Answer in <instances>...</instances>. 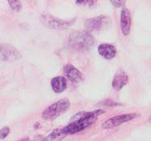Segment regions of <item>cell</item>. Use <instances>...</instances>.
I'll return each instance as SVG.
<instances>
[{"instance_id": "5b68a950", "label": "cell", "mask_w": 151, "mask_h": 141, "mask_svg": "<svg viewBox=\"0 0 151 141\" xmlns=\"http://www.w3.org/2000/svg\"><path fill=\"white\" fill-rule=\"evenodd\" d=\"M140 116L137 113H127V114H122L118 115L116 117H111L107 120H106L102 125V128L104 129H110L113 127H118L119 125H122L125 123L128 122L131 120L135 119L136 117H138Z\"/></svg>"}, {"instance_id": "5bb4252c", "label": "cell", "mask_w": 151, "mask_h": 141, "mask_svg": "<svg viewBox=\"0 0 151 141\" xmlns=\"http://www.w3.org/2000/svg\"><path fill=\"white\" fill-rule=\"evenodd\" d=\"M9 5L11 7V9L14 11H20L22 9V3L20 1H16V0H10L8 1Z\"/></svg>"}, {"instance_id": "2e32d148", "label": "cell", "mask_w": 151, "mask_h": 141, "mask_svg": "<svg viewBox=\"0 0 151 141\" xmlns=\"http://www.w3.org/2000/svg\"><path fill=\"white\" fill-rule=\"evenodd\" d=\"M10 133V127L8 126H5V127H2L0 129V139L3 140L5 139L6 136H8Z\"/></svg>"}, {"instance_id": "9c48e42d", "label": "cell", "mask_w": 151, "mask_h": 141, "mask_svg": "<svg viewBox=\"0 0 151 141\" xmlns=\"http://www.w3.org/2000/svg\"><path fill=\"white\" fill-rule=\"evenodd\" d=\"M122 32L124 35H128L131 27V14L130 11L126 6H123L121 12V22H120Z\"/></svg>"}, {"instance_id": "6da1fadb", "label": "cell", "mask_w": 151, "mask_h": 141, "mask_svg": "<svg viewBox=\"0 0 151 141\" xmlns=\"http://www.w3.org/2000/svg\"><path fill=\"white\" fill-rule=\"evenodd\" d=\"M102 113H104V111L100 109L95 111L79 112L74 117V121L70 123L68 125H66V127L62 129L63 132L67 136L84 130L85 128L96 122L98 117Z\"/></svg>"}, {"instance_id": "8992f818", "label": "cell", "mask_w": 151, "mask_h": 141, "mask_svg": "<svg viewBox=\"0 0 151 141\" xmlns=\"http://www.w3.org/2000/svg\"><path fill=\"white\" fill-rule=\"evenodd\" d=\"M21 54L10 44H0V61L14 62L21 58Z\"/></svg>"}, {"instance_id": "e0dca14e", "label": "cell", "mask_w": 151, "mask_h": 141, "mask_svg": "<svg viewBox=\"0 0 151 141\" xmlns=\"http://www.w3.org/2000/svg\"><path fill=\"white\" fill-rule=\"evenodd\" d=\"M110 2L115 7H121L126 3L125 1H110Z\"/></svg>"}, {"instance_id": "4fadbf2b", "label": "cell", "mask_w": 151, "mask_h": 141, "mask_svg": "<svg viewBox=\"0 0 151 141\" xmlns=\"http://www.w3.org/2000/svg\"><path fill=\"white\" fill-rule=\"evenodd\" d=\"M66 137V135L63 132L62 129H55L49 134L42 141H62Z\"/></svg>"}, {"instance_id": "ac0fdd59", "label": "cell", "mask_w": 151, "mask_h": 141, "mask_svg": "<svg viewBox=\"0 0 151 141\" xmlns=\"http://www.w3.org/2000/svg\"><path fill=\"white\" fill-rule=\"evenodd\" d=\"M149 122H150V124H151V118H150V120H149Z\"/></svg>"}, {"instance_id": "3957f363", "label": "cell", "mask_w": 151, "mask_h": 141, "mask_svg": "<svg viewBox=\"0 0 151 141\" xmlns=\"http://www.w3.org/2000/svg\"><path fill=\"white\" fill-rule=\"evenodd\" d=\"M70 108V102L67 98L61 99L57 102L47 107L42 113V117L45 120H54L61 115L65 113Z\"/></svg>"}, {"instance_id": "9a60e30c", "label": "cell", "mask_w": 151, "mask_h": 141, "mask_svg": "<svg viewBox=\"0 0 151 141\" xmlns=\"http://www.w3.org/2000/svg\"><path fill=\"white\" fill-rule=\"evenodd\" d=\"M99 104L101 106H105V107H115V106L120 105V104L117 103L115 101H113L112 100H110V99L102 100Z\"/></svg>"}, {"instance_id": "ba28073f", "label": "cell", "mask_w": 151, "mask_h": 141, "mask_svg": "<svg viewBox=\"0 0 151 141\" xmlns=\"http://www.w3.org/2000/svg\"><path fill=\"white\" fill-rule=\"evenodd\" d=\"M64 73L66 77L72 82L74 83H78V82H83L84 79V76L77 68H75L74 65L70 64H67L64 66L63 68Z\"/></svg>"}, {"instance_id": "277c9868", "label": "cell", "mask_w": 151, "mask_h": 141, "mask_svg": "<svg viewBox=\"0 0 151 141\" xmlns=\"http://www.w3.org/2000/svg\"><path fill=\"white\" fill-rule=\"evenodd\" d=\"M42 23L47 27L54 30H66L74 23V19L63 20L55 18L51 14H42L41 16Z\"/></svg>"}, {"instance_id": "52a82bcc", "label": "cell", "mask_w": 151, "mask_h": 141, "mask_svg": "<svg viewBox=\"0 0 151 141\" xmlns=\"http://www.w3.org/2000/svg\"><path fill=\"white\" fill-rule=\"evenodd\" d=\"M110 23V19L109 17L105 15H99L95 18L89 19L86 20L85 27L89 32L99 31L102 28L106 27Z\"/></svg>"}, {"instance_id": "7a4b0ae2", "label": "cell", "mask_w": 151, "mask_h": 141, "mask_svg": "<svg viewBox=\"0 0 151 141\" xmlns=\"http://www.w3.org/2000/svg\"><path fill=\"white\" fill-rule=\"evenodd\" d=\"M95 43V40L91 34L86 31H75L70 35L69 46L78 51H88Z\"/></svg>"}, {"instance_id": "7c38bea8", "label": "cell", "mask_w": 151, "mask_h": 141, "mask_svg": "<svg viewBox=\"0 0 151 141\" xmlns=\"http://www.w3.org/2000/svg\"><path fill=\"white\" fill-rule=\"evenodd\" d=\"M51 87L52 89L54 90V92H57V93H60L63 92L64 90L66 89L67 86V82L66 79L63 77H55L51 80Z\"/></svg>"}, {"instance_id": "8fae6325", "label": "cell", "mask_w": 151, "mask_h": 141, "mask_svg": "<svg viewBox=\"0 0 151 141\" xmlns=\"http://www.w3.org/2000/svg\"><path fill=\"white\" fill-rule=\"evenodd\" d=\"M99 54L106 60H110L114 58L117 54V49L115 46H112L110 44H101L98 48Z\"/></svg>"}, {"instance_id": "30bf717a", "label": "cell", "mask_w": 151, "mask_h": 141, "mask_svg": "<svg viewBox=\"0 0 151 141\" xmlns=\"http://www.w3.org/2000/svg\"><path fill=\"white\" fill-rule=\"evenodd\" d=\"M129 82V77L123 70H118L116 73L112 82L113 88L115 90H120Z\"/></svg>"}]
</instances>
